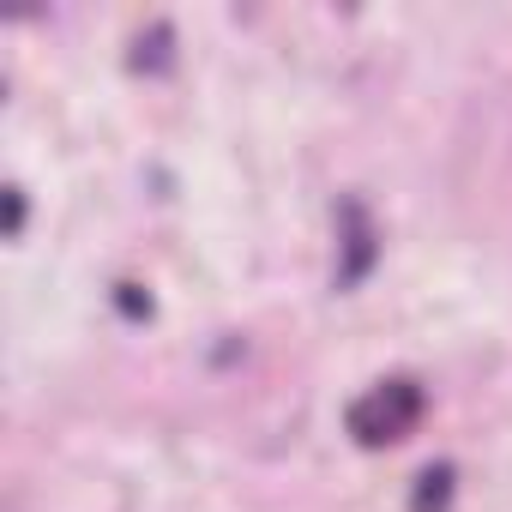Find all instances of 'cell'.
<instances>
[{"label": "cell", "mask_w": 512, "mask_h": 512, "mask_svg": "<svg viewBox=\"0 0 512 512\" xmlns=\"http://www.w3.org/2000/svg\"><path fill=\"white\" fill-rule=\"evenodd\" d=\"M422 410H428V398H422V386L416 380H404V374H392V380H380V386H368L356 404H350V434H356V446H392V440H404L416 422H422Z\"/></svg>", "instance_id": "cell-1"}, {"label": "cell", "mask_w": 512, "mask_h": 512, "mask_svg": "<svg viewBox=\"0 0 512 512\" xmlns=\"http://www.w3.org/2000/svg\"><path fill=\"white\" fill-rule=\"evenodd\" d=\"M338 223H344V253H338V290H356L368 272H374V260H380V235H374V223H368V211H362V199H344L338 205Z\"/></svg>", "instance_id": "cell-2"}, {"label": "cell", "mask_w": 512, "mask_h": 512, "mask_svg": "<svg viewBox=\"0 0 512 512\" xmlns=\"http://www.w3.org/2000/svg\"><path fill=\"white\" fill-rule=\"evenodd\" d=\"M452 488H458V470L452 464H428L410 488V512H446L452 506Z\"/></svg>", "instance_id": "cell-3"}, {"label": "cell", "mask_w": 512, "mask_h": 512, "mask_svg": "<svg viewBox=\"0 0 512 512\" xmlns=\"http://www.w3.org/2000/svg\"><path fill=\"white\" fill-rule=\"evenodd\" d=\"M169 61H175V31L169 25H151L139 37V49H133V67L139 73H169Z\"/></svg>", "instance_id": "cell-4"}, {"label": "cell", "mask_w": 512, "mask_h": 512, "mask_svg": "<svg viewBox=\"0 0 512 512\" xmlns=\"http://www.w3.org/2000/svg\"><path fill=\"white\" fill-rule=\"evenodd\" d=\"M7 235H25V187H7Z\"/></svg>", "instance_id": "cell-5"}, {"label": "cell", "mask_w": 512, "mask_h": 512, "mask_svg": "<svg viewBox=\"0 0 512 512\" xmlns=\"http://www.w3.org/2000/svg\"><path fill=\"white\" fill-rule=\"evenodd\" d=\"M115 302H121V314H151V296H139V284H115Z\"/></svg>", "instance_id": "cell-6"}]
</instances>
